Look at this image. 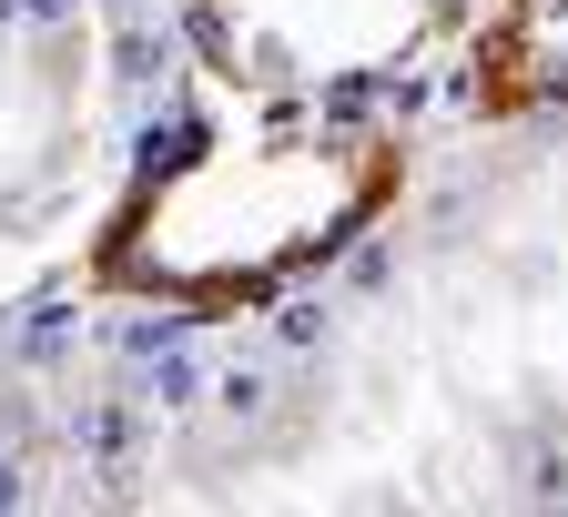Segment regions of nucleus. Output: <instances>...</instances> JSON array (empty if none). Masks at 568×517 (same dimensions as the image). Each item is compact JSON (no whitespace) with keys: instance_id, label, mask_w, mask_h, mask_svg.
<instances>
[{"instance_id":"f257e3e1","label":"nucleus","mask_w":568,"mask_h":517,"mask_svg":"<svg viewBox=\"0 0 568 517\" xmlns=\"http://www.w3.org/2000/svg\"><path fill=\"white\" fill-rule=\"evenodd\" d=\"M406 203V132L376 112H244L153 153L92 234V284L163 315H264Z\"/></svg>"},{"instance_id":"f03ea898","label":"nucleus","mask_w":568,"mask_h":517,"mask_svg":"<svg viewBox=\"0 0 568 517\" xmlns=\"http://www.w3.org/2000/svg\"><path fill=\"white\" fill-rule=\"evenodd\" d=\"M487 0H183L203 82L244 112H366L447 41L467 51Z\"/></svg>"},{"instance_id":"7ed1b4c3","label":"nucleus","mask_w":568,"mask_h":517,"mask_svg":"<svg viewBox=\"0 0 568 517\" xmlns=\"http://www.w3.org/2000/svg\"><path fill=\"white\" fill-rule=\"evenodd\" d=\"M82 31L61 0H0V183H31L82 102Z\"/></svg>"},{"instance_id":"20e7f679","label":"nucleus","mask_w":568,"mask_h":517,"mask_svg":"<svg viewBox=\"0 0 568 517\" xmlns=\"http://www.w3.org/2000/svg\"><path fill=\"white\" fill-rule=\"evenodd\" d=\"M457 71L477 112H568V0H487Z\"/></svg>"}]
</instances>
